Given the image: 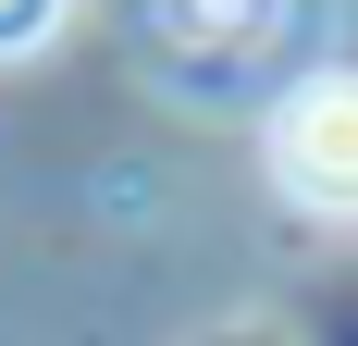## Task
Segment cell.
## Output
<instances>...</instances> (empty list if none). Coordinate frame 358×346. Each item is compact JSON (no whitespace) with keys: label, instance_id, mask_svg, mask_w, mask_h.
<instances>
[{"label":"cell","instance_id":"obj_1","mask_svg":"<svg viewBox=\"0 0 358 346\" xmlns=\"http://www.w3.org/2000/svg\"><path fill=\"white\" fill-rule=\"evenodd\" d=\"M272 186L296 210H334L358 223V74H322L272 111Z\"/></svg>","mask_w":358,"mask_h":346},{"label":"cell","instance_id":"obj_2","mask_svg":"<svg viewBox=\"0 0 358 346\" xmlns=\"http://www.w3.org/2000/svg\"><path fill=\"white\" fill-rule=\"evenodd\" d=\"M74 0H0V62H25V50H50V25H62Z\"/></svg>","mask_w":358,"mask_h":346}]
</instances>
